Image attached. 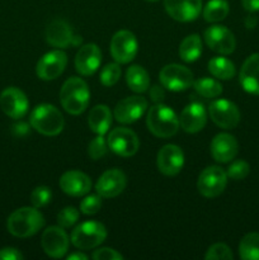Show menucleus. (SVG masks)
Returning a JSON list of instances; mask_svg holds the SVG:
<instances>
[{"instance_id":"nucleus-39","label":"nucleus","mask_w":259,"mask_h":260,"mask_svg":"<svg viewBox=\"0 0 259 260\" xmlns=\"http://www.w3.org/2000/svg\"><path fill=\"white\" fill-rule=\"evenodd\" d=\"M93 259L95 260H121L123 259V256L116 251L112 248H102L98 250H94L93 253Z\"/></svg>"},{"instance_id":"nucleus-36","label":"nucleus","mask_w":259,"mask_h":260,"mask_svg":"<svg viewBox=\"0 0 259 260\" xmlns=\"http://www.w3.org/2000/svg\"><path fill=\"white\" fill-rule=\"evenodd\" d=\"M102 207V197L99 194H89L81 201L80 211L84 215H95Z\"/></svg>"},{"instance_id":"nucleus-28","label":"nucleus","mask_w":259,"mask_h":260,"mask_svg":"<svg viewBox=\"0 0 259 260\" xmlns=\"http://www.w3.org/2000/svg\"><path fill=\"white\" fill-rule=\"evenodd\" d=\"M208 70L215 78L221 79V80H230L235 76V65L231 62L229 58L221 57H212L208 61Z\"/></svg>"},{"instance_id":"nucleus-41","label":"nucleus","mask_w":259,"mask_h":260,"mask_svg":"<svg viewBox=\"0 0 259 260\" xmlns=\"http://www.w3.org/2000/svg\"><path fill=\"white\" fill-rule=\"evenodd\" d=\"M150 96H151V99L154 102L160 103V102H161L165 96L164 90H163V88H160V86H157V85L152 86L151 90H150Z\"/></svg>"},{"instance_id":"nucleus-42","label":"nucleus","mask_w":259,"mask_h":260,"mask_svg":"<svg viewBox=\"0 0 259 260\" xmlns=\"http://www.w3.org/2000/svg\"><path fill=\"white\" fill-rule=\"evenodd\" d=\"M244 9L250 13L259 12V0H241Z\"/></svg>"},{"instance_id":"nucleus-7","label":"nucleus","mask_w":259,"mask_h":260,"mask_svg":"<svg viewBox=\"0 0 259 260\" xmlns=\"http://www.w3.org/2000/svg\"><path fill=\"white\" fill-rule=\"evenodd\" d=\"M109 149L114 154L122 157L134 156L140 147V141L137 135L132 129L126 127H118L109 132L108 140H107Z\"/></svg>"},{"instance_id":"nucleus-35","label":"nucleus","mask_w":259,"mask_h":260,"mask_svg":"<svg viewBox=\"0 0 259 260\" xmlns=\"http://www.w3.org/2000/svg\"><path fill=\"white\" fill-rule=\"evenodd\" d=\"M107 142L103 135H98L90 141L88 146V154L93 160H99L107 154Z\"/></svg>"},{"instance_id":"nucleus-26","label":"nucleus","mask_w":259,"mask_h":260,"mask_svg":"<svg viewBox=\"0 0 259 260\" xmlns=\"http://www.w3.org/2000/svg\"><path fill=\"white\" fill-rule=\"evenodd\" d=\"M126 83L135 93H144L150 85L149 74L142 66L132 65L126 71Z\"/></svg>"},{"instance_id":"nucleus-30","label":"nucleus","mask_w":259,"mask_h":260,"mask_svg":"<svg viewBox=\"0 0 259 260\" xmlns=\"http://www.w3.org/2000/svg\"><path fill=\"white\" fill-rule=\"evenodd\" d=\"M239 255L243 260H259V234H246L239 244Z\"/></svg>"},{"instance_id":"nucleus-43","label":"nucleus","mask_w":259,"mask_h":260,"mask_svg":"<svg viewBox=\"0 0 259 260\" xmlns=\"http://www.w3.org/2000/svg\"><path fill=\"white\" fill-rule=\"evenodd\" d=\"M86 259H88V256L83 253H74L68 256V260H86Z\"/></svg>"},{"instance_id":"nucleus-20","label":"nucleus","mask_w":259,"mask_h":260,"mask_svg":"<svg viewBox=\"0 0 259 260\" xmlns=\"http://www.w3.org/2000/svg\"><path fill=\"white\" fill-rule=\"evenodd\" d=\"M60 188L71 197H83L91 189V180L84 173L69 170L60 178Z\"/></svg>"},{"instance_id":"nucleus-17","label":"nucleus","mask_w":259,"mask_h":260,"mask_svg":"<svg viewBox=\"0 0 259 260\" xmlns=\"http://www.w3.org/2000/svg\"><path fill=\"white\" fill-rule=\"evenodd\" d=\"M126 184V175L122 170L109 169L104 172L95 183V190L101 197L114 198L123 192Z\"/></svg>"},{"instance_id":"nucleus-25","label":"nucleus","mask_w":259,"mask_h":260,"mask_svg":"<svg viewBox=\"0 0 259 260\" xmlns=\"http://www.w3.org/2000/svg\"><path fill=\"white\" fill-rule=\"evenodd\" d=\"M89 128L96 135H106L112 124L111 109L104 104H98L90 109L88 116Z\"/></svg>"},{"instance_id":"nucleus-44","label":"nucleus","mask_w":259,"mask_h":260,"mask_svg":"<svg viewBox=\"0 0 259 260\" xmlns=\"http://www.w3.org/2000/svg\"><path fill=\"white\" fill-rule=\"evenodd\" d=\"M256 22H258V20H256V18L254 17V15H249V17L245 19V25L248 28H254L255 27Z\"/></svg>"},{"instance_id":"nucleus-19","label":"nucleus","mask_w":259,"mask_h":260,"mask_svg":"<svg viewBox=\"0 0 259 260\" xmlns=\"http://www.w3.org/2000/svg\"><path fill=\"white\" fill-rule=\"evenodd\" d=\"M102 61V52L94 43H88L79 48L75 56V69L80 75L90 76L98 70Z\"/></svg>"},{"instance_id":"nucleus-34","label":"nucleus","mask_w":259,"mask_h":260,"mask_svg":"<svg viewBox=\"0 0 259 260\" xmlns=\"http://www.w3.org/2000/svg\"><path fill=\"white\" fill-rule=\"evenodd\" d=\"M51 198H52V192H51L50 188L41 185V187L35 188V190L32 192L30 202L36 208H41L47 206L51 202Z\"/></svg>"},{"instance_id":"nucleus-11","label":"nucleus","mask_w":259,"mask_h":260,"mask_svg":"<svg viewBox=\"0 0 259 260\" xmlns=\"http://www.w3.org/2000/svg\"><path fill=\"white\" fill-rule=\"evenodd\" d=\"M0 107L8 117L13 119H19L27 114L29 102H28L27 95L20 89L9 86L0 94Z\"/></svg>"},{"instance_id":"nucleus-21","label":"nucleus","mask_w":259,"mask_h":260,"mask_svg":"<svg viewBox=\"0 0 259 260\" xmlns=\"http://www.w3.org/2000/svg\"><path fill=\"white\" fill-rule=\"evenodd\" d=\"M207 122L206 109L200 103H190L182 111L179 117V126L188 134H197Z\"/></svg>"},{"instance_id":"nucleus-15","label":"nucleus","mask_w":259,"mask_h":260,"mask_svg":"<svg viewBox=\"0 0 259 260\" xmlns=\"http://www.w3.org/2000/svg\"><path fill=\"white\" fill-rule=\"evenodd\" d=\"M147 109V101L144 96H128L117 103L114 118L119 123H134L141 118Z\"/></svg>"},{"instance_id":"nucleus-23","label":"nucleus","mask_w":259,"mask_h":260,"mask_svg":"<svg viewBox=\"0 0 259 260\" xmlns=\"http://www.w3.org/2000/svg\"><path fill=\"white\" fill-rule=\"evenodd\" d=\"M239 79L246 93L259 95V53H253L244 61Z\"/></svg>"},{"instance_id":"nucleus-29","label":"nucleus","mask_w":259,"mask_h":260,"mask_svg":"<svg viewBox=\"0 0 259 260\" xmlns=\"http://www.w3.org/2000/svg\"><path fill=\"white\" fill-rule=\"evenodd\" d=\"M229 3L226 0H210L203 8V18L208 23L221 22L229 14Z\"/></svg>"},{"instance_id":"nucleus-10","label":"nucleus","mask_w":259,"mask_h":260,"mask_svg":"<svg viewBox=\"0 0 259 260\" xmlns=\"http://www.w3.org/2000/svg\"><path fill=\"white\" fill-rule=\"evenodd\" d=\"M208 113L213 123L221 128H235L240 122L239 108L233 102L226 101V99H217L212 102L208 107Z\"/></svg>"},{"instance_id":"nucleus-40","label":"nucleus","mask_w":259,"mask_h":260,"mask_svg":"<svg viewBox=\"0 0 259 260\" xmlns=\"http://www.w3.org/2000/svg\"><path fill=\"white\" fill-rule=\"evenodd\" d=\"M23 258V254L15 248H4L0 250V260H22Z\"/></svg>"},{"instance_id":"nucleus-24","label":"nucleus","mask_w":259,"mask_h":260,"mask_svg":"<svg viewBox=\"0 0 259 260\" xmlns=\"http://www.w3.org/2000/svg\"><path fill=\"white\" fill-rule=\"evenodd\" d=\"M74 35L70 24L65 20L56 19L48 24L46 29V41L57 48H66L73 45Z\"/></svg>"},{"instance_id":"nucleus-14","label":"nucleus","mask_w":259,"mask_h":260,"mask_svg":"<svg viewBox=\"0 0 259 260\" xmlns=\"http://www.w3.org/2000/svg\"><path fill=\"white\" fill-rule=\"evenodd\" d=\"M41 244L48 256L62 258L69 250V236L61 226H50L43 231Z\"/></svg>"},{"instance_id":"nucleus-12","label":"nucleus","mask_w":259,"mask_h":260,"mask_svg":"<svg viewBox=\"0 0 259 260\" xmlns=\"http://www.w3.org/2000/svg\"><path fill=\"white\" fill-rule=\"evenodd\" d=\"M205 41L208 47L220 55H230L235 51L236 41L233 32L225 25H211L205 32Z\"/></svg>"},{"instance_id":"nucleus-45","label":"nucleus","mask_w":259,"mask_h":260,"mask_svg":"<svg viewBox=\"0 0 259 260\" xmlns=\"http://www.w3.org/2000/svg\"><path fill=\"white\" fill-rule=\"evenodd\" d=\"M146 2H157V0H146Z\"/></svg>"},{"instance_id":"nucleus-16","label":"nucleus","mask_w":259,"mask_h":260,"mask_svg":"<svg viewBox=\"0 0 259 260\" xmlns=\"http://www.w3.org/2000/svg\"><path fill=\"white\" fill-rule=\"evenodd\" d=\"M156 165L159 172L167 177L179 174L184 165V154L182 149L177 145H165L157 152Z\"/></svg>"},{"instance_id":"nucleus-18","label":"nucleus","mask_w":259,"mask_h":260,"mask_svg":"<svg viewBox=\"0 0 259 260\" xmlns=\"http://www.w3.org/2000/svg\"><path fill=\"white\" fill-rule=\"evenodd\" d=\"M168 14L178 22H192L202 10V0H164Z\"/></svg>"},{"instance_id":"nucleus-13","label":"nucleus","mask_w":259,"mask_h":260,"mask_svg":"<svg viewBox=\"0 0 259 260\" xmlns=\"http://www.w3.org/2000/svg\"><path fill=\"white\" fill-rule=\"evenodd\" d=\"M66 63H68V56L63 51H51L40 58L36 66V73L42 80H55L63 73Z\"/></svg>"},{"instance_id":"nucleus-22","label":"nucleus","mask_w":259,"mask_h":260,"mask_svg":"<svg viewBox=\"0 0 259 260\" xmlns=\"http://www.w3.org/2000/svg\"><path fill=\"white\" fill-rule=\"evenodd\" d=\"M211 154L218 162H229L238 155L239 144L233 135L218 134L211 141Z\"/></svg>"},{"instance_id":"nucleus-1","label":"nucleus","mask_w":259,"mask_h":260,"mask_svg":"<svg viewBox=\"0 0 259 260\" xmlns=\"http://www.w3.org/2000/svg\"><path fill=\"white\" fill-rule=\"evenodd\" d=\"M45 226L42 213L33 207H22L12 213L8 218V231L15 238H29L37 234Z\"/></svg>"},{"instance_id":"nucleus-3","label":"nucleus","mask_w":259,"mask_h":260,"mask_svg":"<svg viewBox=\"0 0 259 260\" xmlns=\"http://www.w3.org/2000/svg\"><path fill=\"white\" fill-rule=\"evenodd\" d=\"M146 126L154 136L168 139L174 136L179 129V118L172 108L157 103L147 112Z\"/></svg>"},{"instance_id":"nucleus-5","label":"nucleus","mask_w":259,"mask_h":260,"mask_svg":"<svg viewBox=\"0 0 259 260\" xmlns=\"http://www.w3.org/2000/svg\"><path fill=\"white\" fill-rule=\"evenodd\" d=\"M107 238V230L103 223L96 221H86L73 230L70 236L74 246L80 250H90L101 245Z\"/></svg>"},{"instance_id":"nucleus-4","label":"nucleus","mask_w":259,"mask_h":260,"mask_svg":"<svg viewBox=\"0 0 259 260\" xmlns=\"http://www.w3.org/2000/svg\"><path fill=\"white\" fill-rule=\"evenodd\" d=\"M30 126L45 136H56L65 126L62 113L52 104H40L29 117Z\"/></svg>"},{"instance_id":"nucleus-38","label":"nucleus","mask_w":259,"mask_h":260,"mask_svg":"<svg viewBox=\"0 0 259 260\" xmlns=\"http://www.w3.org/2000/svg\"><path fill=\"white\" fill-rule=\"evenodd\" d=\"M249 172H250V167L248 162L244 160H236L229 167L226 174H228V178H231V179L241 180L248 177Z\"/></svg>"},{"instance_id":"nucleus-6","label":"nucleus","mask_w":259,"mask_h":260,"mask_svg":"<svg viewBox=\"0 0 259 260\" xmlns=\"http://www.w3.org/2000/svg\"><path fill=\"white\" fill-rule=\"evenodd\" d=\"M228 184V174L220 167H207L200 174L197 182L198 192L206 198L218 197Z\"/></svg>"},{"instance_id":"nucleus-2","label":"nucleus","mask_w":259,"mask_h":260,"mask_svg":"<svg viewBox=\"0 0 259 260\" xmlns=\"http://www.w3.org/2000/svg\"><path fill=\"white\" fill-rule=\"evenodd\" d=\"M89 98H90V91L83 79L73 76L61 86L60 101L68 113L74 116L83 113L88 108Z\"/></svg>"},{"instance_id":"nucleus-32","label":"nucleus","mask_w":259,"mask_h":260,"mask_svg":"<svg viewBox=\"0 0 259 260\" xmlns=\"http://www.w3.org/2000/svg\"><path fill=\"white\" fill-rule=\"evenodd\" d=\"M121 78V68L118 62L107 63L101 71V81L104 86H113Z\"/></svg>"},{"instance_id":"nucleus-37","label":"nucleus","mask_w":259,"mask_h":260,"mask_svg":"<svg viewBox=\"0 0 259 260\" xmlns=\"http://www.w3.org/2000/svg\"><path fill=\"white\" fill-rule=\"evenodd\" d=\"M79 220V211L75 207H65L58 212L57 223L63 229L71 228Z\"/></svg>"},{"instance_id":"nucleus-9","label":"nucleus","mask_w":259,"mask_h":260,"mask_svg":"<svg viewBox=\"0 0 259 260\" xmlns=\"http://www.w3.org/2000/svg\"><path fill=\"white\" fill-rule=\"evenodd\" d=\"M137 40L132 32L127 29L114 33L111 40V55L118 63H128L137 53Z\"/></svg>"},{"instance_id":"nucleus-27","label":"nucleus","mask_w":259,"mask_h":260,"mask_svg":"<svg viewBox=\"0 0 259 260\" xmlns=\"http://www.w3.org/2000/svg\"><path fill=\"white\" fill-rule=\"evenodd\" d=\"M202 53V42L198 35H189L179 46V56L185 62H195Z\"/></svg>"},{"instance_id":"nucleus-31","label":"nucleus","mask_w":259,"mask_h":260,"mask_svg":"<svg viewBox=\"0 0 259 260\" xmlns=\"http://www.w3.org/2000/svg\"><path fill=\"white\" fill-rule=\"evenodd\" d=\"M196 91L205 98H216L222 93V85L215 79L202 78L193 81Z\"/></svg>"},{"instance_id":"nucleus-8","label":"nucleus","mask_w":259,"mask_h":260,"mask_svg":"<svg viewBox=\"0 0 259 260\" xmlns=\"http://www.w3.org/2000/svg\"><path fill=\"white\" fill-rule=\"evenodd\" d=\"M159 79L161 85L172 91H182L193 85L192 71L179 63L164 66L160 71Z\"/></svg>"},{"instance_id":"nucleus-33","label":"nucleus","mask_w":259,"mask_h":260,"mask_svg":"<svg viewBox=\"0 0 259 260\" xmlns=\"http://www.w3.org/2000/svg\"><path fill=\"white\" fill-rule=\"evenodd\" d=\"M205 258L207 260H231L234 258L233 251L226 244L217 243L208 248Z\"/></svg>"}]
</instances>
